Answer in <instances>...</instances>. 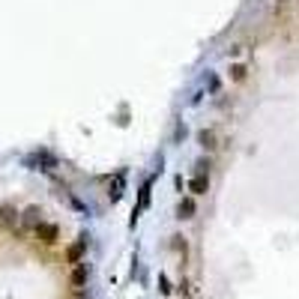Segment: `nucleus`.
Returning a JSON list of instances; mask_svg holds the SVG:
<instances>
[{
  "instance_id": "f257e3e1",
  "label": "nucleus",
  "mask_w": 299,
  "mask_h": 299,
  "mask_svg": "<svg viewBox=\"0 0 299 299\" xmlns=\"http://www.w3.org/2000/svg\"><path fill=\"white\" fill-rule=\"evenodd\" d=\"M36 240H42V243H57V228L39 222V225H36Z\"/></svg>"
},
{
  "instance_id": "f03ea898",
  "label": "nucleus",
  "mask_w": 299,
  "mask_h": 299,
  "mask_svg": "<svg viewBox=\"0 0 299 299\" xmlns=\"http://www.w3.org/2000/svg\"><path fill=\"white\" fill-rule=\"evenodd\" d=\"M84 249H87V237H81L69 252H66V258H69V264H78L81 261V255H84Z\"/></svg>"
},
{
  "instance_id": "7ed1b4c3",
  "label": "nucleus",
  "mask_w": 299,
  "mask_h": 299,
  "mask_svg": "<svg viewBox=\"0 0 299 299\" xmlns=\"http://www.w3.org/2000/svg\"><path fill=\"white\" fill-rule=\"evenodd\" d=\"M189 189H192L195 195H204V192L210 189V180H207V177H195V180L189 183Z\"/></svg>"
},
{
  "instance_id": "20e7f679",
  "label": "nucleus",
  "mask_w": 299,
  "mask_h": 299,
  "mask_svg": "<svg viewBox=\"0 0 299 299\" xmlns=\"http://www.w3.org/2000/svg\"><path fill=\"white\" fill-rule=\"evenodd\" d=\"M84 282H87V267H84V264H78V267L72 270V285H75V288H81Z\"/></svg>"
},
{
  "instance_id": "39448f33",
  "label": "nucleus",
  "mask_w": 299,
  "mask_h": 299,
  "mask_svg": "<svg viewBox=\"0 0 299 299\" xmlns=\"http://www.w3.org/2000/svg\"><path fill=\"white\" fill-rule=\"evenodd\" d=\"M39 216H42V213H39V207H30V210H27V213H24V222H27V225H33V228H36V225H39V222H42V219H39Z\"/></svg>"
},
{
  "instance_id": "423d86ee",
  "label": "nucleus",
  "mask_w": 299,
  "mask_h": 299,
  "mask_svg": "<svg viewBox=\"0 0 299 299\" xmlns=\"http://www.w3.org/2000/svg\"><path fill=\"white\" fill-rule=\"evenodd\" d=\"M192 213H195V201H183L180 204V219H192Z\"/></svg>"
},
{
  "instance_id": "0eeeda50",
  "label": "nucleus",
  "mask_w": 299,
  "mask_h": 299,
  "mask_svg": "<svg viewBox=\"0 0 299 299\" xmlns=\"http://www.w3.org/2000/svg\"><path fill=\"white\" fill-rule=\"evenodd\" d=\"M201 144H204L207 150H210V147H216V135H213V132H201Z\"/></svg>"
},
{
  "instance_id": "6e6552de",
  "label": "nucleus",
  "mask_w": 299,
  "mask_h": 299,
  "mask_svg": "<svg viewBox=\"0 0 299 299\" xmlns=\"http://www.w3.org/2000/svg\"><path fill=\"white\" fill-rule=\"evenodd\" d=\"M3 222H6V225L15 222V210H12V207H3Z\"/></svg>"
},
{
  "instance_id": "1a4fd4ad",
  "label": "nucleus",
  "mask_w": 299,
  "mask_h": 299,
  "mask_svg": "<svg viewBox=\"0 0 299 299\" xmlns=\"http://www.w3.org/2000/svg\"><path fill=\"white\" fill-rule=\"evenodd\" d=\"M147 201H150V186H144V192H141V207H147Z\"/></svg>"
}]
</instances>
